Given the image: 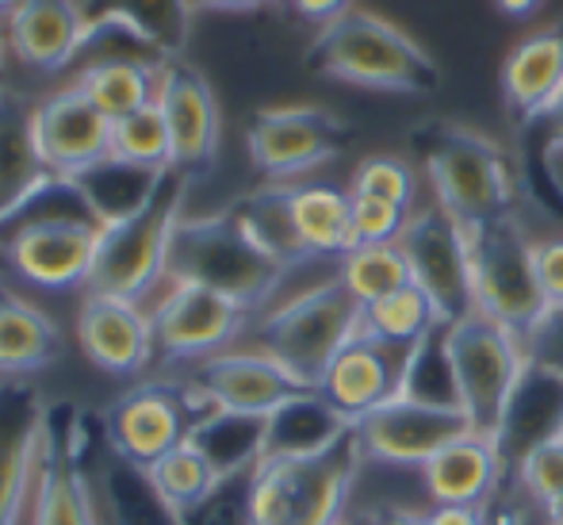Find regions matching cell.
<instances>
[{
  "label": "cell",
  "instance_id": "cell-1",
  "mask_svg": "<svg viewBox=\"0 0 563 525\" xmlns=\"http://www.w3.org/2000/svg\"><path fill=\"white\" fill-rule=\"evenodd\" d=\"M410 150L422 162L438 204L464 230L510 219L518 208L526 173L518 169L510 150L487 134L449 119H430L410 131Z\"/></svg>",
  "mask_w": 563,
  "mask_h": 525
},
{
  "label": "cell",
  "instance_id": "cell-2",
  "mask_svg": "<svg viewBox=\"0 0 563 525\" xmlns=\"http://www.w3.org/2000/svg\"><path fill=\"white\" fill-rule=\"evenodd\" d=\"M307 69L356 89L402 97H433L441 89V66L426 46L364 8H349L345 15L322 23L307 46Z\"/></svg>",
  "mask_w": 563,
  "mask_h": 525
},
{
  "label": "cell",
  "instance_id": "cell-3",
  "mask_svg": "<svg viewBox=\"0 0 563 525\" xmlns=\"http://www.w3.org/2000/svg\"><path fill=\"white\" fill-rule=\"evenodd\" d=\"M288 269L273 261L238 222L234 211L219 215H180L169 238L165 281L169 284H203L242 307H261L276 292Z\"/></svg>",
  "mask_w": 563,
  "mask_h": 525
},
{
  "label": "cell",
  "instance_id": "cell-4",
  "mask_svg": "<svg viewBox=\"0 0 563 525\" xmlns=\"http://www.w3.org/2000/svg\"><path fill=\"white\" fill-rule=\"evenodd\" d=\"M361 464L353 429L311 457L265 460L250 475V525H338Z\"/></svg>",
  "mask_w": 563,
  "mask_h": 525
},
{
  "label": "cell",
  "instance_id": "cell-5",
  "mask_svg": "<svg viewBox=\"0 0 563 525\" xmlns=\"http://www.w3.org/2000/svg\"><path fill=\"white\" fill-rule=\"evenodd\" d=\"M100 441H104V429L81 407L74 403L46 407L35 480H31L20 525H100L97 480H92Z\"/></svg>",
  "mask_w": 563,
  "mask_h": 525
},
{
  "label": "cell",
  "instance_id": "cell-6",
  "mask_svg": "<svg viewBox=\"0 0 563 525\" xmlns=\"http://www.w3.org/2000/svg\"><path fill=\"white\" fill-rule=\"evenodd\" d=\"M361 318L364 307L353 299V292L341 284V276H330L261 315L253 338L261 353L280 361L299 384L319 387L334 357L361 333Z\"/></svg>",
  "mask_w": 563,
  "mask_h": 525
},
{
  "label": "cell",
  "instance_id": "cell-7",
  "mask_svg": "<svg viewBox=\"0 0 563 525\" xmlns=\"http://www.w3.org/2000/svg\"><path fill=\"white\" fill-rule=\"evenodd\" d=\"M185 193H188V177L169 169L162 177V185H157V193L146 200V208L100 227L85 292L139 304V299L165 276L169 238H173V227L180 222Z\"/></svg>",
  "mask_w": 563,
  "mask_h": 525
},
{
  "label": "cell",
  "instance_id": "cell-8",
  "mask_svg": "<svg viewBox=\"0 0 563 525\" xmlns=\"http://www.w3.org/2000/svg\"><path fill=\"white\" fill-rule=\"evenodd\" d=\"M445 338L452 372H456L460 411L472 422V434L498 445L506 411H510L514 392L529 369L526 346L514 330L490 322L479 311L445 326Z\"/></svg>",
  "mask_w": 563,
  "mask_h": 525
},
{
  "label": "cell",
  "instance_id": "cell-9",
  "mask_svg": "<svg viewBox=\"0 0 563 525\" xmlns=\"http://www.w3.org/2000/svg\"><path fill=\"white\" fill-rule=\"evenodd\" d=\"M533 245L537 242L526 234L518 215L467 230L475 311L514 330L518 338H526L549 315V299H544L541 281H537Z\"/></svg>",
  "mask_w": 563,
  "mask_h": 525
},
{
  "label": "cell",
  "instance_id": "cell-10",
  "mask_svg": "<svg viewBox=\"0 0 563 525\" xmlns=\"http://www.w3.org/2000/svg\"><path fill=\"white\" fill-rule=\"evenodd\" d=\"M353 139V127L338 119L330 108L288 105V108H261L245 131L250 162L268 181H291L319 165L334 162Z\"/></svg>",
  "mask_w": 563,
  "mask_h": 525
},
{
  "label": "cell",
  "instance_id": "cell-11",
  "mask_svg": "<svg viewBox=\"0 0 563 525\" xmlns=\"http://www.w3.org/2000/svg\"><path fill=\"white\" fill-rule=\"evenodd\" d=\"M203 403L188 384H169V380H154V384H139L126 392L123 400L112 403L104 422L108 445L119 457L134 460L139 468H150L173 452L177 445L188 441L196 418L203 415Z\"/></svg>",
  "mask_w": 563,
  "mask_h": 525
},
{
  "label": "cell",
  "instance_id": "cell-12",
  "mask_svg": "<svg viewBox=\"0 0 563 525\" xmlns=\"http://www.w3.org/2000/svg\"><path fill=\"white\" fill-rule=\"evenodd\" d=\"M399 245L410 261V276H415L418 288L433 299L441 322L452 326L475 311L467 230L460 227L441 204L410 215Z\"/></svg>",
  "mask_w": 563,
  "mask_h": 525
},
{
  "label": "cell",
  "instance_id": "cell-13",
  "mask_svg": "<svg viewBox=\"0 0 563 525\" xmlns=\"http://www.w3.org/2000/svg\"><path fill=\"white\" fill-rule=\"evenodd\" d=\"M250 307L203 284H173L154 307V349L165 361H208L245 330Z\"/></svg>",
  "mask_w": 563,
  "mask_h": 525
},
{
  "label": "cell",
  "instance_id": "cell-14",
  "mask_svg": "<svg viewBox=\"0 0 563 525\" xmlns=\"http://www.w3.org/2000/svg\"><path fill=\"white\" fill-rule=\"evenodd\" d=\"M353 434L361 441L364 460L379 464H415L422 468L430 457H438L445 445L472 434V422L456 407H430L395 395L391 403L368 411L353 422Z\"/></svg>",
  "mask_w": 563,
  "mask_h": 525
},
{
  "label": "cell",
  "instance_id": "cell-15",
  "mask_svg": "<svg viewBox=\"0 0 563 525\" xmlns=\"http://www.w3.org/2000/svg\"><path fill=\"white\" fill-rule=\"evenodd\" d=\"M154 105L162 108L165 127H169L173 169L185 173L188 181L208 173L219 157V134H223V119H219L208 77L188 62H165L157 69Z\"/></svg>",
  "mask_w": 563,
  "mask_h": 525
},
{
  "label": "cell",
  "instance_id": "cell-16",
  "mask_svg": "<svg viewBox=\"0 0 563 525\" xmlns=\"http://www.w3.org/2000/svg\"><path fill=\"white\" fill-rule=\"evenodd\" d=\"M196 400L216 411H238V415H273L291 395L307 392L280 361L261 349H223L196 364L188 380Z\"/></svg>",
  "mask_w": 563,
  "mask_h": 525
},
{
  "label": "cell",
  "instance_id": "cell-17",
  "mask_svg": "<svg viewBox=\"0 0 563 525\" xmlns=\"http://www.w3.org/2000/svg\"><path fill=\"white\" fill-rule=\"evenodd\" d=\"M35 139L46 169L77 177L112 154V119L77 85H66L35 105Z\"/></svg>",
  "mask_w": 563,
  "mask_h": 525
},
{
  "label": "cell",
  "instance_id": "cell-18",
  "mask_svg": "<svg viewBox=\"0 0 563 525\" xmlns=\"http://www.w3.org/2000/svg\"><path fill=\"white\" fill-rule=\"evenodd\" d=\"M46 407L38 387L23 376H0V525H20L35 480Z\"/></svg>",
  "mask_w": 563,
  "mask_h": 525
},
{
  "label": "cell",
  "instance_id": "cell-19",
  "mask_svg": "<svg viewBox=\"0 0 563 525\" xmlns=\"http://www.w3.org/2000/svg\"><path fill=\"white\" fill-rule=\"evenodd\" d=\"M97 222H43L4 242V258L20 281L46 292L85 288L97 253Z\"/></svg>",
  "mask_w": 563,
  "mask_h": 525
},
{
  "label": "cell",
  "instance_id": "cell-20",
  "mask_svg": "<svg viewBox=\"0 0 563 525\" xmlns=\"http://www.w3.org/2000/svg\"><path fill=\"white\" fill-rule=\"evenodd\" d=\"M410 349L402 346H387L379 338L368 333H356L345 349L334 357V364L327 369L322 384L314 392L338 407L349 422L364 418L368 411L384 407L399 395L402 387V369H407Z\"/></svg>",
  "mask_w": 563,
  "mask_h": 525
},
{
  "label": "cell",
  "instance_id": "cell-21",
  "mask_svg": "<svg viewBox=\"0 0 563 525\" xmlns=\"http://www.w3.org/2000/svg\"><path fill=\"white\" fill-rule=\"evenodd\" d=\"M77 338L97 369L112 376H134L154 361V326L142 315L139 304L115 296H92L85 292V304L77 311Z\"/></svg>",
  "mask_w": 563,
  "mask_h": 525
},
{
  "label": "cell",
  "instance_id": "cell-22",
  "mask_svg": "<svg viewBox=\"0 0 563 525\" xmlns=\"http://www.w3.org/2000/svg\"><path fill=\"white\" fill-rule=\"evenodd\" d=\"M563 100V23L521 39L503 62V105L521 134Z\"/></svg>",
  "mask_w": 563,
  "mask_h": 525
},
{
  "label": "cell",
  "instance_id": "cell-23",
  "mask_svg": "<svg viewBox=\"0 0 563 525\" xmlns=\"http://www.w3.org/2000/svg\"><path fill=\"white\" fill-rule=\"evenodd\" d=\"M85 35L81 0H15L4 15V39L23 66L58 74L77 62Z\"/></svg>",
  "mask_w": 563,
  "mask_h": 525
},
{
  "label": "cell",
  "instance_id": "cell-24",
  "mask_svg": "<svg viewBox=\"0 0 563 525\" xmlns=\"http://www.w3.org/2000/svg\"><path fill=\"white\" fill-rule=\"evenodd\" d=\"M506 472V457L495 441L467 434L445 445L422 464V483L433 506H487Z\"/></svg>",
  "mask_w": 563,
  "mask_h": 525
},
{
  "label": "cell",
  "instance_id": "cell-25",
  "mask_svg": "<svg viewBox=\"0 0 563 525\" xmlns=\"http://www.w3.org/2000/svg\"><path fill=\"white\" fill-rule=\"evenodd\" d=\"M92 480H97V499L104 503L112 525H188L185 514L162 499L146 468L119 457L108 445V434L92 460Z\"/></svg>",
  "mask_w": 563,
  "mask_h": 525
},
{
  "label": "cell",
  "instance_id": "cell-26",
  "mask_svg": "<svg viewBox=\"0 0 563 525\" xmlns=\"http://www.w3.org/2000/svg\"><path fill=\"white\" fill-rule=\"evenodd\" d=\"M192 0H81L85 28L119 23L139 35L162 62H180L192 35Z\"/></svg>",
  "mask_w": 563,
  "mask_h": 525
},
{
  "label": "cell",
  "instance_id": "cell-27",
  "mask_svg": "<svg viewBox=\"0 0 563 525\" xmlns=\"http://www.w3.org/2000/svg\"><path fill=\"white\" fill-rule=\"evenodd\" d=\"M51 177L35 139V105L0 85V219Z\"/></svg>",
  "mask_w": 563,
  "mask_h": 525
},
{
  "label": "cell",
  "instance_id": "cell-28",
  "mask_svg": "<svg viewBox=\"0 0 563 525\" xmlns=\"http://www.w3.org/2000/svg\"><path fill=\"white\" fill-rule=\"evenodd\" d=\"M349 429H353V422L338 407H330L314 387H307L265 418V460L311 457V452H322L341 441Z\"/></svg>",
  "mask_w": 563,
  "mask_h": 525
},
{
  "label": "cell",
  "instance_id": "cell-29",
  "mask_svg": "<svg viewBox=\"0 0 563 525\" xmlns=\"http://www.w3.org/2000/svg\"><path fill=\"white\" fill-rule=\"evenodd\" d=\"M265 418L268 415H238V411L208 407L196 418L188 441L211 464L219 483L245 480L265 460Z\"/></svg>",
  "mask_w": 563,
  "mask_h": 525
},
{
  "label": "cell",
  "instance_id": "cell-30",
  "mask_svg": "<svg viewBox=\"0 0 563 525\" xmlns=\"http://www.w3.org/2000/svg\"><path fill=\"white\" fill-rule=\"evenodd\" d=\"M563 426V380L552 372L529 364L526 376H521L514 403L506 411V426L498 437V452L506 457V464H518L537 441Z\"/></svg>",
  "mask_w": 563,
  "mask_h": 525
},
{
  "label": "cell",
  "instance_id": "cell-31",
  "mask_svg": "<svg viewBox=\"0 0 563 525\" xmlns=\"http://www.w3.org/2000/svg\"><path fill=\"white\" fill-rule=\"evenodd\" d=\"M62 357V330L35 304L0 292V376H31Z\"/></svg>",
  "mask_w": 563,
  "mask_h": 525
},
{
  "label": "cell",
  "instance_id": "cell-32",
  "mask_svg": "<svg viewBox=\"0 0 563 525\" xmlns=\"http://www.w3.org/2000/svg\"><path fill=\"white\" fill-rule=\"evenodd\" d=\"M230 211L238 215L245 234H250L268 258L280 261L284 269H296V265H303V261H311V253H307L303 238H299V230H296V215H291V185L273 181V185L242 196Z\"/></svg>",
  "mask_w": 563,
  "mask_h": 525
},
{
  "label": "cell",
  "instance_id": "cell-33",
  "mask_svg": "<svg viewBox=\"0 0 563 525\" xmlns=\"http://www.w3.org/2000/svg\"><path fill=\"white\" fill-rule=\"evenodd\" d=\"M169 169H142V165H131V162H119V157L108 154L104 162L89 165L85 173H77V185H81L85 200H89L92 215H97L100 227H108V222H119L126 219V215L142 211L146 208V200L157 193V185H162V177Z\"/></svg>",
  "mask_w": 563,
  "mask_h": 525
},
{
  "label": "cell",
  "instance_id": "cell-34",
  "mask_svg": "<svg viewBox=\"0 0 563 525\" xmlns=\"http://www.w3.org/2000/svg\"><path fill=\"white\" fill-rule=\"evenodd\" d=\"M291 215L311 258H345L353 250L349 193L330 185H291Z\"/></svg>",
  "mask_w": 563,
  "mask_h": 525
},
{
  "label": "cell",
  "instance_id": "cell-35",
  "mask_svg": "<svg viewBox=\"0 0 563 525\" xmlns=\"http://www.w3.org/2000/svg\"><path fill=\"white\" fill-rule=\"evenodd\" d=\"M157 69L162 66H146V62L131 58H100L85 62L74 85L115 123V119L131 116V111L146 108L154 100Z\"/></svg>",
  "mask_w": 563,
  "mask_h": 525
},
{
  "label": "cell",
  "instance_id": "cell-36",
  "mask_svg": "<svg viewBox=\"0 0 563 525\" xmlns=\"http://www.w3.org/2000/svg\"><path fill=\"white\" fill-rule=\"evenodd\" d=\"M438 326H445V322H441L433 299L426 296L418 284H407V288L368 304L361 318V330L368 333V338H379V341H387V346H402V349H415L418 341L430 338Z\"/></svg>",
  "mask_w": 563,
  "mask_h": 525
},
{
  "label": "cell",
  "instance_id": "cell-37",
  "mask_svg": "<svg viewBox=\"0 0 563 525\" xmlns=\"http://www.w3.org/2000/svg\"><path fill=\"white\" fill-rule=\"evenodd\" d=\"M338 276H341V284L353 292V299L361 307H368V304H376V299H384V296H391V292L415 284V276H410V261H407V253H402L399 242L356 245V250H349L345 258H341Z\"/></svg>",
  "mask_w": 563,
  "mask_h": 525
},
{
  "label": "cell",
  "instance_id": "cell-38",
  "mask_svg": "<svg viewBox=\"0 0 563 525\" xmlns=\"http://www.w3.org/2000/svg\"><path fill=\"white\" fill-rule=\"evenodd\" d=\"M43 222H97V215H92L89 200H85L81 185H77L74 177L51 173L35 193L23 196V200L0 219V245L12 234H20V230L43 227Z\"/></svg>",
  "mask_w": 563,
  "mask_h": 525
},
{
  "label": "cell",
  "instance_id": "cell-39",
  "mask_svg": "<svg viewBox=\"0 0 563 525\" xmlns=\"http://www.w3.org/2000/svg\"><path fill=\"white\" fill-rule=\"evenodd\" d=\"M402 400L430 403V407H456L460 411V392H456V372H452L449 357V338L445 326L422 338L407 357V369H402Z\"/></svg>",
  "mask_w": 563,
  "mask_h": 525
},
{
  "label": "cell",
  "instance_id": "cell-40",
  "mask_svg": "<svg viewBox=\"0 0 563 525\" xmlns=\"http://www.w3.org/2000/svg\"><path fill=\"white\" fill-rule=\"evenodd\" d=\"M146 472H150V480H154V488L162 491L165 503L177 506L185 518L192 511H200V506L208 503L219 488L216 472H211L208 460L196 452L192 441H185L173 452H165V457L157 460V464H150Z\"/></svg>",
  "mask_w": 563,
  "mask_h": 525
},
{
  "label": "cell",
  "instance_id": "cell-41",
  "mask_svg": "<svg viewBox=\"0 0 563 525\" xmlns=\"http://www.w3.org/2000/svg\"><path fill=\"white\" fill-rule=\"evenodd\" d=\"M112 157L142 165V169H157V173L173 169L169 127H165V116L154 100L112 123Z\"/></svg>",
  "mask_w": 563,
  "mask_h": 525
},
{
  "label": "cell",
  "instance_id": "cell-42",
  "mask_svg": "<svg viewBox=\"0 0 563 525\" xmlns=\"http://www.w3.org/2000/svg\"><path fill=\"white\" fill-rule=\"evenodd\" d=\"M526 134H541V146L533 150V173H526V188H533L537 200L563 215V100Z\"/></svg>",
  "mask_w": 563,
  "mask_h": 525
},
{
  "label": "cell",
  "instance_id": "cell-43",
  "mask_svg": "<svg viewBox=\"0 0 563 525\" xmlns=\"http://www.w3.org/2000/svg\"><path fill=\"white\" fill-rule=\"evenodd\" d=\"M349 196H368V200H384L395 208H415L418 181L402 157H364L353 169L349 181Z\"/></svg>",
  "mask_w": 563,
  "mask_h": 525
},
{
  "label": "cell",
  "instance_id": "cell-44",
  "mask_svg": "<svg viewBox=\"0 0 563 525\" xmlns=\"http://www.w3.org/2000/svg\"><path fill=\"white\" fill-rule=\"evenodd\" d=\"M514 468H518V483L526 488L529 499H537L541 506L560 499L563 495V426L552 429L544 441H537Z\"/></svg>",
  "mask_w": 563,
  "mask_h": 525
},
{
  "label": "cell",
  "instance_id": "cell-45",
  "mask_svg": "<svg viewBox=\"0 0 563 525\" xmlns=\"http://www.w3.org/2000/svg\"><path fill=\"white\" fill-rule=\"evenodd\" d=\"M407 208H395L384 200H368V196H349V219H353V250L356 245H387L399 242L402 230L410 222Z\"/></svg>",
  "mask_w": 563,
  "mask_h": 525
},
{
  "label": "cell",
  "instance_id": "cell-46",
  "mask_svg": "<svg viewBox=\"0 0 563 525\" xmlns=\"http://www.w3.org/2000/svg\"><path fill=\"white\" fill-rule=\"evenodd\" d=\"M188 525H250V475L227 480L216 488V495L185 518Z\"/></svg>",
  "mask_w": 563,
  "mask_h": 525
},
{
  "label": "cell",
  "instance_id": "cell-47",
  "mask_svg": "<svg viewBox=\"0 0 563 525\" xmlns=\"http://www.w3.org/2000/svg\"><path fill=\"white\" fill-rule=\"evenodd\" d=\"M529 364L563 380V307H549V315L521 338Z\"/></svg>",
  "mask_w": 563,
  "mask_h": 525
},
{
  "label": "cell",
  "instance_id": "cell-48",
  "mask_svg": "<svg viewBox=\"0 0 563 525\" xmlns=\"http://www.w3.org/2000/svg\"><path fill=\"white\" fill-rule=\"evenodd\" d=\"M537 281L549 299V307H563V238H544L533 245Z\"/></svg>",
  "mask_w": 563,
  "mask_h": 525
},
{
  "label": "cell",
  "instance_id": "cell-49",
  "mask_svg": "<svg viewBox=\"0 0 563 525\" xmlns=\"http://www.w3.org/2000/svg\"><path fill=\"white\" fill-rule=\"evenodd\" d=\"M288 4L296 8L299 15H307V20L330 23V20H338V15L349 12V8H353V0H288Z\"/></svg>",
  "mask_w": 563,
  "mask_h": 525
},
{
  "label": "cell",
  "instance_id": "cell-50",
  "mask_svg": "<svg viewBox=\"0 0 563 525\" xmlns=\"http://www.w3.org/2000/svg\"><path fill=\"white\" fill-rule=\"evenodd\" d=\"M265 4H276V0H192V8H208V12H253Z\"/></svg>",
  "mask_w": 563,
  "mask_h": 525
},
{
  "label": "cell",
  "instance_id": "cell-51",
  "mask_svg": "<svg viewBox=\"0 0 563 525\" xmlns=\"http://www.w3.org/2000/svg\"><path fill=\"white\" fill-rule=\"evenodd\" d=\"M490 4H495L503 15H510V20H529V15L541 12L549 0H490Z\"/></svg>",
  "mask_w": 563,
  "mask_h": 525
},
{
  "label": "cell",
  "instance_id": "cell-52",
  "mask_svg": "<svg viewBox=\"0 0 563 525\" xmlns=\"http://www.w3.org/2000/svg\"><path fill=\"white\" fill-rule=\"evenodd\" d=\"M379 525H426V514L395 511V514H387V518H379Z\"/></svg>",
  "mask_w": 563,
  "mask_h": 525
},
{
  "label": "cell",
  "instance_id": "cell-53",
  "mask_svg": "<svg viewBox=\"0 0 563 525\" xmlns=\"http://www.w3.org/2000/svg\"><path fill=\"white\" fill-rule=\"evenodd\" d=\"M544 518H549V525H563V495L544 506Z\"/></svg>",
  "mask_w": 563,
  "mask_h": 525
},
{
  "label": "cell",
  "instance_id": "cell-54",
  "mask_svg": "<svg viewBox=\"0 0 563 525\" xmlns=\"http://www.w3.org/2000/svg\"><path fill=\"white\" fill-rule=\"evenodd\" d=\"M4 46H8V39H4V20H0V66H4Z\"/></svg>",
  "mask_w": 563,
  "mask_h": 525
},
{
  "label": "cell",
  "instance_id": "cell-55",
  "mask_svg": "<svg viewBox=\"0 0 563 525\" xmlns=\"http://www.w3.org/2000/svg\"><path fill=\"white\" fill-rule=\"evenodd\" d=\"M12 8H15V0H0V20H4V15L12 12Z\"/></svg>",
  "mask_w": 563,
  "mask_h": 525
},
{
  "label": "cell",
  "instance_id": "cell-56",
  "mask_svg": "<svg viewBox=\"0 0 563 525\" xmlns=\"http://www.w3.org/2000/svg\"><path fill=\"white\" fill-rule=\"evenodd\" d=\"M0 269H8V258H4V245H0Z\"/></svg>",
  "mask_w": 563,
  "mask_h": 525
},
{
  "label": "cell",
  "instance_id": "cell-57",
  "mask_svg": "<svg viewBox=\"0 0 563 525\" xmlns=\"http://www.w3.org/2000/svg\"><path fill=\"white\" fill-rule=\"evenodd\" d=\"M338 525H345V522H338Z\"/></svg>",
  "mask_w": 563,
  "mask_h": 525
},
{
  "label": "cell",
  "instance_id": "cell-58",
  "mask_svg": "<svg viewBox=\"0 0 563 525\" xmlns=\"http://www.w3.org/2000/svg\"><path fill=\"white\" fill-rule=\"evenodd\" d=\"M376 525H379V522H376Z\"/></svg>",
  "mask_w": 563,
  "mask_h": 525
}]
</instances>
